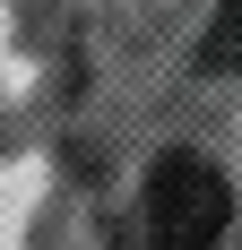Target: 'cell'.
<instances>
[{"instance_id":"7a4b0ae2","label":"cell","mask_w":242,"mask_h":250,"mask_svg":"<svg viewBox=\"0 0 242 250\" xmlns=\"http://www.w3.org/2000/svg\"><path fill=\"white\" fill-rule=\"evenodd\" d=\"M199 69H242V0H217V18L199 35Z\"/></svg>"},{"instance_id":"6da1fadb","label":"cell","mask_w":242,"mask_h":250,"mask_svg":"<svg viewBox=\"0 0 242 250\" xmlns=\"http://www.w3.org/2000/svg\"><path fill=\"white\" fill-rule=\"evenodd\" d=\"M139 225H147V250H217L225 225H234V190H225V173L208 155L173 147V155H156V173H147Z\"/></svg>"}]
</instances>
